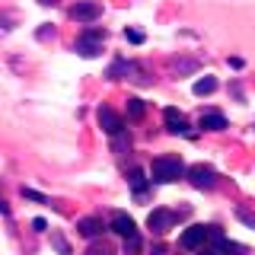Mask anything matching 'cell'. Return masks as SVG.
<instances>
[{
    "mask_svg": "<svg viewBox=\"0 0 255 255\" xmlns=\"http://www.w3.org/2000/svg\"><path fill=\"white\" fill-rule=\"evenodd\" d=\"M150 175H153V182H159V185H169V182L185 175V166H182L179 156H159L150 166Z\"/></svg>",
    "mask_w": 255,
    "mask_h": 255,
    "instance_id": "6da1fadb",
    "label": "cell"
},
{
    "mask_svg": "<svg viewBox=\"0 0 255 255\" xmlns=\"http://www.w3.org/2000/svg\"><path fill=\"white\" fill-rule=\"evenodd\" d=\"M102 38H106V32H99V29L83 32L80 42H77V54H83V58H96V54H102Z\"/></svg>",
    "mask_w": 255,
    "mask_h": 255,
    "instance_id": "7a4b0ae2",
    "label": "cell"
},
{
    "mask_svg": "<svg viewBox=\"0 0 255 255\" xmlns=\"http://www.w3.org/2000/svg\"><path fill=\"white\" fill-rule=\"evenodd\" d=\"M188 175V182L195 188H214V182H217V172L211 169V166H204V163H198V166H191V169H185Z\"/></svg>",
    "mask_w": 255,
    "mask_h": 255,
    "instance_id": "3957f363",
    "label": "cell"
},
{
    "mask_svg": "<svg viewBox=\"0 0 255 255\" xmlns=\"http://www.w3.org/2000/svg\"><path fill=\"white\" fill-rule=\"evenodd\" d=\"M99 128L109 134V137H115V134L125 131V122H122V115H115L109 106H102V109H99Z\"/></svg>",
    "mask_w": 255,
    "mask_h": 255,
    "instance_id": "277c9868",
    "label": "cell"
},
{
    "mask_svg": "<svg viewBox=\"0 0 255 255\" xmlns=\"http://www.w3.org/2000/svg\"><path fill=\"white\" fill-rule=\"evenodd\" d=\"M70 16H74L77 22H96V19L102 16V6L93 3V0H80L74 10H70Z\"/></svg>",
    "mask_w": 255,
    "mask_h": 255,
    "instance_id": "5b68a950",
    "label": "cell"
},
{
    "mask_svg": "<svg viewBox=\"0 0 255 255\" xmlns=\"http://www.w3.org/2000/svg\"><path fill=\"white\" fill-rule=\"evenodd\" d=\"M179 243H182V249H201V246L207 243V230L201 227V223H198V227H188Z\"/></svg>",
    "mask_w": 255,
    "mask_h": 255,
    "instance_id": "8992f818",
    "label": "cell"
},
{
    "mask_svg": "<svg viewBox=\"0 0 255 255\" xmlns=\"http://www.w3.org/2000/svg\"><path fill=\"white\" fill-rule=\"evenodd\" d=\"M112 233H118V236H137V223H134L131 217H128V214H112Z\"/></svg>",
    "mask_w": 255,
    "mask_h": 255,
    "instance_id": "52a82bcc",
    "label": "cell"
},
{
    "mask_svg": "<svg viewBox=\"0 0 255 255\" xmlns=\"http://www.w3.org/2000/svg\"><path fill=\"white\" fill-rule=\"evenodd\" d=\"M175 223V214H169V211H163V207H159V211H153L147 217V227L153 230V233H166V230H169Z\"/></svg>",
    "mask_w": 255,
    "mask_h": 255,
    "instance_id": "ba28073f",
    "label": "cell"
},
{
    "mask_svg": "<svg viewBox=\"0 0 255 255\" xmlns=\"http://www.w3.org/2000/svg\"><path fill=\"white\" fill-rule=\"evenodd\" d=\"M163 118H166V128H169L172 134H188V122H185V115H182L179 109H166Z\"/></svg>",
    "mask_w": 255,
    "mask_h": 255,
    "instance_id": "9c48e42d",
    "label": "cell"
},
{
    "mask_svg": "<svg viewBox=\"0 0 255 255\" xmlns=\"http://www.w3.org/2000/svg\"><path fill=\"white\" fill-rule=\"evenodd\" d=\"M77 230H80V236L96 239L106 227H102V217H83V220H77Z\"/></svg>",
    "mask_w": 255,
    "mask_h": 255,
    "instance_id": "30bf717a",
    "label": "cell"
},
{
    "mask_svg": "<svg viewBox=\"0 0 255 255\" xmlns=\"http://www.w3.org/2000/svg\"><path fill=\"white\" fill-rule=\"evenodd\" d=\"M198 128H204V131H223V128H227V118H223L220 112H201Z\"/></svg>",
    "mask_w": 255,
    "mask_h": 255,
    "instance_id": "8fae6325",
    "label": "cell"
},
{
    "mask_svg": "<svg viewBox=\"0 0 255 255\" xmlns=\"http://www.w3.org/2000/svg\"><path fill=\"white\" fill-rule=\"evenodd\" d=\"M211 249H214V255H246V246L230 243V239H220V243H214Z\"/></svg>",
    "mask_w": 255,
    "mask_h": 255,
    "instance_id": "7c38bea8",
    "label": "cell"
},
{
    "mask_svg": "<svg viewBox=\"0 0 255 255\" xmlns=\"http://www.w3.org/2000/svg\"><path fill=\"white\" fill-rule=\"evenodd\" d=\"M191 90H195V96H207V93L217 90V80H214V77H201L195 86H191Z\"/></svg>",
    "mask_w": 255,
    "mask_h": 255,
    "instance_id": "4fadbf2b",
    "label": "cell"
},
{
    "mask_svg": "<svg viewBox=\"0 0 255 255\" xmlns=\"http://www.w3.org/2000/svg\"><path fill=\"white\" fill-rule=\"evenodd\" d=\"M143 99H128V118H134V122H137V118H143Z\"/></svg>",
    "mask_w": 255,
    "mask_h": 255,
    "instance_id": "5bb4252c",
    "label": "cell"
},
{
    "mask_svg": "<svg viewBox=\"0 0 255 255\" xmlns=\"http://www.w3.org/2000/svg\"><path fill=\"white\" fill-rule=\"evenodd\" d=\"M51 243H54V249H58L61 255H70V246H67V239H64L61 233H54V236H51Z\"/></svg>",
    "mask_w": 255,
    "mask_h": 255,
    "instance_id": "9a60e30c",
    "label": "cell"
},
{
    "mask_svg": "<svg viewBox=\"0 0 255 255\" xmlns=\"http://www.w3.org/2000/svg\"><path fill=\"white\" fill-rule=\"evenodd\" d=\"M143 172H131V185H134V191H137V198H143Z\"/></svg>",
    "mask_w": 255,
    "mask_h": 255,
    "instance_id": "2e32d148",
    "label": "cell"
},
{
    "mask_svg": "<svg viewBox=\"0 0 255 255\" xmlns=\"http://www.w3.org/2000/svg\"><path fill=\"white\" fill-rule=\"evenodd\" d=\"M128 252H131V255L140 252V236H128V239H125V255H128Z\"/></svg>",
    "mask_w": 255,
    "mask_h": 255,
    "instance_id": "e0dca14e",
    "label": "cell"
},
{
    "mask_svg": "<svg viewBox=\"0 0 255 255\" xmlns=\"http://www.w3.org/2000/svg\"><path fill=\"white\" fill-rule=\"evenodd\" d=\"M236 217L243 220L246 227H252V230H255V214H252V211H246V207H239V211H236Z\"/></svg>",
    "mask_w": 255,
    "mask_h": 255,
    "instance_id": "ac0fdd59",
    "label": "cell"
},
{
    "mask_svg": "<svg viewBox=\"0 0 255 255\" xmlns=\"http://www.w3.org/2000/svg\"><path fill=\"white\" fill-rule=\"evenodd\" d=\"M125 38H128L131 45H140V42H143V32H137V29H125Z\"/></svg>",
    "mask_w": 255,
    "mask_h": 255,
    "instance_id": "d6986e66",
    "label": "cell"
},
{
    "mask_svg": "<svg viewBox=\"0 0 255 255\" xmlns=\"http://www.w3.org/2000/svg\"><path fill=\"white\" fill-rule=\"evenodd\" d=\"M83 255H112V252H109V246H90Z\"/></svg>",
    "mask_w": 255,
    "mask_h": 255,
    "instance_id": "ffe728a7",
    "label": "cell"
},
{
    "mask_svg": "<svg viewBox=\"0 0 255 255\" xmlns=\"http://www.w3.org/2000/svg\"><path fill=\"white\" fill-rule=\"evenodd\" d=\"M175 70H179V74H188V70H195V61H179Z\"/></svg>",
    "mask_w": 255,
    "mask_h": 255,
    "instance_id": "44dd1931",
    "label": "cell"
},
{
    "mask_svg": "<svg viewBox=\"0 0 255 255\" xmlns=\"http://www.w3.org/2000/svg\"><path fill=\"white\" fill-rule=\"evenodd\" d=\"M112 140H115V150H125V147H131V140H125V134H115Z\"/></svg>",
    "mask_w": 255,
    "mask_h": 255,
    "instance_id": "7402d4cb",
    "label": "cell"
},
{
    "mask_svg": "<svg viewBox=\"0 0 255 255\" xmlns=\"http://www.w3.org/2000/svg\"><path fill=\"white\" fill-rule=\"evenodd\" d=\"M22 195L32 198V201H42V204H45V195H38V191H32V188H22Z\"/></svg>",
    "mask_w": 255,
    "mask_h": 255,
    "instance_id": "603a6c76",
    "label": "cell"
},
{
    "mask_svg": "<svg viewBox=\"0 0 255 255\" xmlns=\"http://www.w3.org/2000/svg\"><path fill=\"white\" fill-rule=\"evenodd\" d=\"M38 3H42V6H54V3H58V0H38Z\"/></svg>",
    "mask_w": 255,
    "mask_h": 255,
    "instance_id": "cb8c5ba5",
    "label": "cell"
},
{
    "mask_svg": "<svg viewBox=\"0 0 255 255\" xmlns=\"http://www.w3.org/2000/svg\"><path fill=\"white\" fill-rule=\"evenodd\" d=\"M198 255H214V249H204V246H201V252H198Z\"/></svg>",
    "mask_w": 255,
    "mask_h": 255,
    "instance_id": "d4e9b609",
    "label": "cell"
}]
</instances>
